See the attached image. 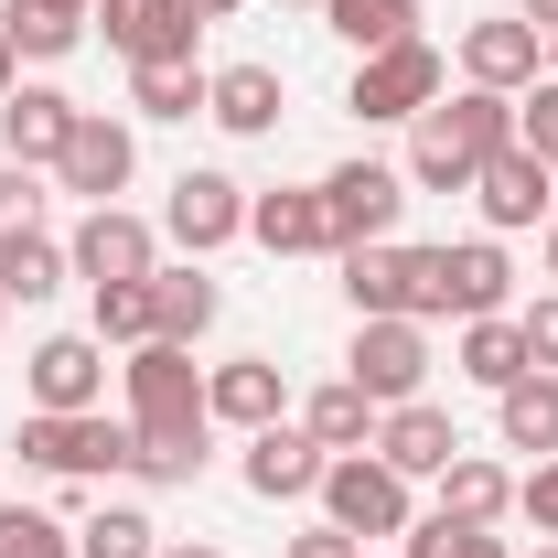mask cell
I'll use <instances>...</instances> for the list:
<instances>
[{"instance_id": "obj_1", "label": "cell", "mask_w": 558, "mask_h": 558, "mask_svg": "<svg viewBox=\"0 0 558 558\" xmlns=\"http://www.w3.org/2000/svg\"><path fill=\"white\" fill-rule=\"evenodd\" d=\"M515 140V97H494V86H462V97H429L409 119V172L418 194H473V172H484L494 150Z\"/></svg>"}, {"instance_id": "obj_2", "label": "cell", "mask_w": 558, "mask_h": 558, "mask_svg": "<svg viewBox=\"0 0 558 558\" xmlns=\"http://www.w3.org/2000/svg\"><path fill=\"white\" fill-rule=\"evenodd\" d=\"M505 290H515V269H505V247L494 236H462V247H409V323H484V312H505Z\"/></svg>"}, {"instance_id": "obj_3", "label": "cell", "mask_w": 558, "mask_h": 558, "mask_svg": "<svg viewBox=\"0 0 558 558\" xmlns=\"http://www.w3.org/2000/svg\"><path fill=\"white\" fill-rule=\"evenodd\" d=\"M130 451H140V429L108 418V409H75V418L33 409L22 418V462L54 473V484H108V473H130Z\"/></svg>"}, {"instance_id": "obj_4", "label": "cell", "mask_w": 558, "mask_h": 558, "mask_svg": "<svg viewBox=\"0 0 558 558\" xmlns=\"http://www.w3.org/2000/svg\"><path fill=\"white\" fill-rule=\"evenodd\" d=\"M323 515H333L344 537H365V548H376V537H409V526H418L409 473H387L376 451H333V462H323Z\"/></svg>"}, {"instance_id": "obj_5", "label": "cell", "mask_w": 558, "mask_h": 558, "mask_svg": "<svg viewBox=\"0 0 558 558\" xmlns=\"http://www.w3.org/2000/svg\"><path fill=\"white\" fill-rule=\"evenodd\" d=\"M312 194H323L333 258H344V247H376V236H398V215H409V172H398V161H333Z\"/></svg>"}, {"instance_id": "obj_6", "label": "cell", "mask_w": 558, "mask_h": 558, "mask_svg": "<svg viewBox=\"0 0 558 558\" xmlns=\"http://www.w3.org/2000/svg\"><path fill=\"white\" fill-rule=\"evenodd\" d=\"M429 97H451V65H440V44H387V54H365L354 65V86H344V108L354 119H418Z\"/></svg>"}, {"instance_id": "obj_7", "label": "cell", "mask_w": 558, "mask_h": 558, "mask_svg": "<svg viewBox=\"0 0 558 558\" xmlns=\"http://www.w3.org/2000/svg\"><path fill=\"white\" fill-rule=\"evenodd\" d=\"M344 376L376 398V409H409L418 387H429V323H409V312H387V323H354Z\"/></svg>"}, {"instance_id": "obj_8", "label": "cell", "mask_w": 558, "mask_h": 558, "mask_svg": "<svg viewBox=\"0 0 558 558\" xmlns=\"http://www.w3.org/2000/svg\"><path fill=\"white\" fill-rule=\"evenodd\" d=\"M130 172H140L130 119H108V108H75L65 150H54V183H65V194H86V205H119V194H130Z\"/></svg>"}, {"instance_id": "obj_9", "label": "cell", "mask_w": 558, "mask_h": 558, "mask_svg": "<svg viewBox=\"0 0 558 558\" xmlns=\"http://www.w3.org/2000/svg\"><path fill=\"white\" fill-rule=\"evenodd\" d=\"M65 258H75L86 290H108V279H150V269H161V226L130 215V205H86V226L65 236Z\"/></svg>"}, {"instance_id": "obj_10", "label": "cell", "mask_w": 558, "mask_h": 558, "mask_svg": "<svg viewBox=\"0 0 558 558\" xmlns=\"http://www.w3.org/2000/svg\"><path fill=\"white\" fill-rule=\"evenodd\" d=\"M119 398H130V429H183V418H205L194 344H140L130 365H119Z\"/></svg>"}, {"instance_id": "obj_11", "label": "cell", "mask_w": 558, "mask_h": 558, "mask_svg": "<svg viewBox=\"0 0 558 558\" xmlns=\"http://www.w3.org/2000/svg\"><path fill=\"white\" fill-rule=\"evenodd\" d=\"M548 75V33L526 11H494V22H462V86H494V97H526Z\"/></svg>"}, {"instance_id": "obj_12", "label": "cell", "mask_w": 558, "mask_h": 558, "mask_svg": "<svg viewBox=\"0 0 558 558\" xmlns=\"http://www.w3.org/2000/svg\"><path fill=\"white\" fill-rule=\"evenodd\" d=\"M161 236H172L183 258H215L226 236H247V183H236V172H172Z\"/></svg>"}, {"instance_id": "obj_13", "label": "cell", "mask_w": 558, "mask_h": 558, "mask_svg": "<svg viewBox=\"0 0 558 558\" xmlns=\"http://www.w3.org/2000/svg\"><path fill=\"white\" fill-rule=\"evenodd\" d=\"M473 205H484V226L494 236H515V226H548V205H558V172L537 161V150H494L484 172H473Z\"/></svg>"}, {"instance_id": "obj_14", "label": "cell", "mask_w": 558, "mask_h": 558, "mask_svg": "<svg viewBox=\"0 0 558 558\" xmlns=\"http://www.w3.org/2000/svg\"><path fill=\"white\" fill-rule=\"evenodd\" d=\"M97 22H108V54H130V65H194V11L183 0H97Z\"/></svg>"}, {"instance_id": "obj_15", "label": "cell", "mask_w": 558, "mask_h": 558, "mask_svg": "<svg viewBox=\"0 0 558 558\" xmlns=\"http://www.w3.org/2000/svg\"><path fill=\"white\" fill-rule=\"evenodd\" d=\"M33 409H54V418L108 409V344L97 333H44L33 344Z\"/></svg>"}, {"instance_id": "obj_16", "label": "cell", "mask_w": 558, "mask_h": 558, "mask_svg": "<svg viewBox=\"0 0 558 558\" xmlns=\"http://www.w3.org/2000/svg\"><path fill=\"white\" fill-rule=\"evenodd\" d=\"M451 451H462L451 409H429V398H409V409H376V462H387V473L440 484V473H451Z\"/></svg>"}, {"instance_id": "obj_17", "label": "cell", "mask_w": 558, "mask_h": 558, "mask_svg": "<svg viewBox=\"0 0 558 558\" xmlns=\"http://www.w3.org/2000/svg\"><path fill=\"white\" fill-rule=\"evenodd\" d=\"M323 440L301 429V418H269V429H247V494H269V505H301V494H323Z\"/></svg>"}, {"instance_id": "obj_18", "label": "cell", "mask_w": 558, "mask_h": 558, "mask_svg": "<svg viewBox=\"0 0 558 558\" xmlns=\"http://www.w3.org/2000/svg\"><path fill=\"white\" fill-rule=\"evenodd\" d=\"M65 130H75V97H65V86H11V97H0V161L54 172Z\"/></svg>"}, {"instance_id": "obj_19", "label": "cell", "mask_w": 558, "mask_h": 558, "mask_svg": "<svg viewBox=\"0 0 558 558\" xmlns=\"http://www.w3.org/2000/svg\"><path fill=\"white\" fill-rule=\"evenodd\" d=\"M247 236H258L269 258H333V226H323V194H312V183L247 194Z\"/></svg>"}, {"instance_id": "obj_20", "label": "cell", "mask_w": 558, "mask_h": 558, "mask_svg": "<svg viewBox=\"0 0 558 558\" xmlns=\"http://www.w3.org/2000/svg\"><path fill=\"white\" fill-rule=\"evenodd\" d=\"M279 108H290V75L279 65H215V86H205V119L226 140H269Z\"/></svg>"}, {"instance_id": "obj_21", "label": "cell", "mask_w": 558, "mask_h": 558, "mask_svg": "<svg viewBox=\"0 0 558 558\" xmlns=\"http://www.w3.org/2000/svg\"><path fill=\"white\" fill-rule=\"evenodd\" d=\"M279 409H290V387H279L269 354H236V365L205 376V418H215V429H269Z\"/></svg>"}, {"instance_id": "obj_22", "label": "cell", "mask_w": 558, "mask_h": 558, "mask_svg": "<svg viewBox=\"0 0 558 558\" xmlns=\"http://www.w3.org/2000/svg\"><path fill=\"white\" fill-rule=\"evenodd\" d=\"M429 515H451V526H505L515 515V473L494 462V451H451V473H440V505Z\"/></svg>"}, {"instance_id": "obj_23", "label": "cell", "mask_w": 558, "mask_h": 558, "mask_svg": "<svg viewBox=\"0 0 558 558\" xmlns=\"http://www.w3.org/2000/svg\"><path fill=\"white\" fill-rule=\"evenodd\" d=\"M494 440H505V451H537V462L558 451V376L548 365H526V376L494 398Z\"/></svg>"}, {"instance_id": "obj_24", "label": "cell", "mask_w": 558, "mask_h": 558, "mask_svg": "<svg viewBox=\"0 0 558 558\" xmlns=\"http://www.w3.org/2000/svg\"><path fill=\"white\" fill-rule=\"evenodd\" d=\"M344 301H354V323H387V312H409V247H398V236L344 247Z\"/></svg>"}, {"instance_id": "obj_25", "label": "cell", "mask_w": 558, "mask_h": 558, "mask_svg": "<svg viewBox=\"0 0 558 558\" xmlns=\"http://www.w3.org/2000/svg\"><path fill=\"white\" fill-rule=\"evenodd\" d=\"M150 301H161V344H194V333H215V312H226V290L205 279V258L150 269Z\"/></svg>"}, {"instance_id": "obj_26", "label": "cell", "mask_w": 558, "mask_h": 558, "mask_svg": "<svg viewBox=\"0 0 558 558\" xmlns=\"http://www.w3.org/2000/svg\"><path fill=\"white\" fill-rule=\"evenodd\" d=\"M451 365H462L473 387H494V398H505V387L526 376V333H515V312H484V323H462V344H451Z\"/></svg>"}, {"instance_id": "obj_27", "label": "cell", "mask_w": 558, "mask_h": 558, "mask_svg": "<svg viewBox=\"0 0 558 558\" xmlns=\"http://www.w3.org/2000/svg\"><path fill=\"white\" fill-rule=\"evenodd\" d=\"M301 429H312L323 451H376V398H365L354 376H333V387L301 398Z\"/></svg>"}, {"instance_id": "obj_28", "label": "cell", "mask_w": 558, "mask_h": 558, "mask_svg": "<svg viewBox=\"0 0 558 558\" xmlns=\"http://www.w3.org/2000/svg\"><path fill=\"white\" fill-rule=\"evenodd\" d=\"M215 462V418H183V429H140V451H130V473L140 484H194Z\"/></svg>"}, {"instance_id": "obj_29", "label": "cell", "mask_w": 558, "mask_h": 558, "mask_svg": "<svg viewBox=\"0 0 558 558\" xmlns=\"http://www.w3.org/2000/svg\"><path fill=\"white\" fill-rule=\"evenodd\" d=\"M323 22L354 44V65L365 54H387V44H409L418 33V0H323Z\"/></svg>"}, {"instance_id": "obj_30", "label": "cell", "mask_w": 558, "mask_h": 558, "mask_svg": "<svg viewBox=\"0 0 558 558\" xmlns=\"http://www.w3.org/2000/svg\"><path fill=\"white\" fill-rule=\"evenodd\" d=\"M97 344H119V354H140V344H161V301H150V279H108L97 290V323H86Z\"/></svg>"}, {"instance_id": "obj_31", "label": "cell", "mask_w": 558, "mask_h": 558, "mask_svg": "<svg viewBox=\"0 0 558 558\" xmlns=\"http://www.w3.org/2000/svg\"><path fill=\"white\" fill-rule=\"evenodd\" d=\"M65 279H75V258H65V247H54V236H44V226L0 247V301H54Z\"/></svg>"}, {"instance_id": "obj_32", "label": "cell", "mask_w": 558, "mask_h": 558, "mask_svg": "<svg viewBox=\"0 0 558 558\" xmlns=\"http://www.w3.org/2000/svg\"><path fill=\"white\" fill-rule=\"evenodd\" d=\"M205 65H130V108L140 119H205Z\"/></svg>"}, {"instance_id": "obj_33", "label": "cell", "mask_w": 558, "mask_h": 558, "mask_svg": "<svg viewBox=\"0 0 558 558\" xmlns=\"http://www.w3.org/2000/svg\"><path fill=\"white\" fill-rule=\"evenodd\" d=\"M75 558H161V526H150L140 505H97V515L75 526Z\"/></svg>"}, {"instance_id": "obj_34", "label": "cell", "mask_w": 558, "mask_h": 558, "mask_svg": "<svg viewBox=\"0 0 558 558\" xmlns=\"http://www.w3.org/2000/svg\"><path fill=\"white\" fill-rule=\"evenodd\" d=\"M0 33H11V54H33V65H65L75 44H86V22H75V11H33V0H11V22H0Z\"/></svg>"}, {"instance_id": "obj_35", "label": "cell", "mask_w": 558, "mask_h": 558, "mask_svg": "<svg viewBox=\"0 0 558 558\" xmlns=\"http://www.w3.org/2000/svg\"><path fill=\"white\" fill-rule=\"evenodd\" d=\"M0 558H75V526L44 515V505H11V494H0Z\"/></svg>"}, {"instance_id": "obj_36", "label": "cell", "mask_w": 558, "mask_h": 558, "mask_svg": "<svg viewBox=\"0 0 558 558\" xmlns=\"http://www.w3.org/2000/svg\"><path fill=\"white\" fill-rule=\"evenodd\" d=\"M409 558H505V537H494V526H451V515H418Z\"/></svg>"}, {"instance_id": "obj_37", "label": "cell", "mask_w": 558, "mask_h": 558, "mask_svg": "<svg viewBox=\"0 0 558 558\" xmlns=\"http://www.w3.org/2000/svg\"><path fill=\"white\" fill-rule=\"evenodd\" d=\"M515 150H537V161L558 172V75H537V86L515 97Z\"/></svg>"}, {"instance_id": "obj_38", "label": "cell", "mask_w": 558, "mask_h": 558, "mask_svg": "<svg viewBox=\"0 0 558 558\" xmlns=\"http://www.w3.org/2000/svg\"><path fill=\"white\" fill-rule=\"evenodd\" d=\"M33 215H44V183H33L22 161H0V247H11V236H33Z\"/></svg>"}, {"instance_id": "obj_39", "label": "cell", "mask_w": 558, "mask_h": 558, "mask_svg": "<svg viewBox=\"0 0 558 558\" xmlns=\"http://www.w3.org/2000/svg\"><path fill=\"white\" fill-rule=\"evenodd\" d=\"M515 515H526L537 537H558V451L537 462V473H526V484H515Z\"/></svg>"}, {"instance_id": "obj_40", "label": "cell", "mask_w": 558, "mask_h": 558, "mask_svg": "<svg viewBox=\"0 0 558 558\" xmlns=\"http://www.w3.org/2000/svg\"><path fill=\"white\" fill-rule=\"evenodd\" d=\"M515 333H526V365H548V376H558V290L515 312Z\"/></svg>"}, {"instance_id": "obj_41", "label": "cell", "mask_w": 558, "mask_h": 558, "mask_svg": "<svg viewBox=\"0 0 558 558\" xmlns=\"http://www.w3.org/2000/svg\"><path fill=\"white\" fill-rule=\"evenodd\" d=\"M279 558H365V537H344V526L323 515V526H301V537H290Z\"/></svg>"}, {"instance_id": "obj_42", "label": "cell", "mask_w": 558, "mask_h": 558, "mask_svg": "<svg viewBox=\"0 0 558 558\" xmlns=\"http://www.w3.org/2000/svg\"><path fill=\"white\" fill-rule=\"evenodd\" d=\"M183 11H194V22H236L247 0H183Z\"/></svg>"}, {"instance_id": "obj_43", "label": "cell", "mask_w": 558, "mask_h": 558, "mask_svg": "<svg viewBox=\"0 0 558 558\" xmlns=\"http://www.w3.org/2000/svg\"><path fill=\"white\" fill-rule=\"evenodd\" d=\"M11 86H22V54H11V33H0V97H11Z\"/></svg>"}, {"instance_id": "obj_44", "label": "cell", "mask_w": 558, "mask_h": 558, "mask_svg": "<svg viewBox=\"0 0 558 558\" xmlns=\"http://www.w3.org/2000/svg\"><path fill=\"white\" fill-rule=\"evenodd\" d=\"M33 11H75V22H97V0H33Z\"/></svg>"}, {"instance_id": "obj_45", "label": "cell", "mask_w": 558, "mask_h": 558, "mask_svg": "<svg viewBox=\"0 0 558 558\" xmlns=\"http://www.w3.org/2000/svg\"><path fill=\"white\" fill-rule=\"evenodd\" d=\"M526 22H537V33H558V0H526Z\"/></svg>"}, {"instance_id": "obj_46", "label": "cell", "mask_w": 558, "mask_h": 558, "mask_svg": "<svg viewBox=\"0 0 558 558\" xmlns=\"http://www.w3.org/2000/svg\"><path fill=\"white\" fill-rule=\"evenodd\" d=\"M548 279H558V205H548Z\"/></svg>"}, {"instance_id": "obj_47", "label": "cell", "mask_w": 558, "mask_h": 558, "mask_svg": "<svg viewBox=\"0 0 558 558\" xmlns=\"http://www.w3.org/2000/svg\"><path fill=\"white\" fill-rule=\"evenodd\" d=\"M161 558H226V548H161Z\"/></svg>"}, {"instance_id": "obj_48", "label": "cell", "mask_w": 558, "mask_h": 558, "mask_svg": "<svg viewBox=\"0 0 558 558\" xmlns=\"http://www.w3.org/2000/svg\"><path fill=\"white\" fill-rule=\"evenodd\" d=\"M279 11H323V0H279Z\"/></svg>"}, {"instance_id": "obj_49", "label": "cell", "mask_w": 558, "mask_h": 558, "mask_svg": "<svg viewBox=\"0 0 558 558\" xmlns=\"http://www.w3.org/2000/svg\"><path fill=\"white\" fill-rule=\"evenodd\" d=\"M548 75H558V33H548Z\"/></svg>"}, {"instance_id": "obj_50", "label": "cell", "mask_w": 558, "mask_h": 558, "mask_svg": "<svg viewBox=\"0 0 558 558\" xmlns=\"http://www.w3.org/2000/svg\"><path fill=\"white\" fill-rule=\"evenodd\" d=\"M0 323H11V301H0Z\"/></svg>"}, {"instance_id": "obj_51", "label": "cell", "mask_w": 558, "mask_h": 558, "mask_svg": "<svg viewBox=\"0 0 558 558\" xmlns=\"http://www.w3.org/2000/svg\"><path fill=\"white\" fill-rule=\"evenodd\" d=\"M537 558H558V548H537Z\"/></svg>"}]
</instances>
